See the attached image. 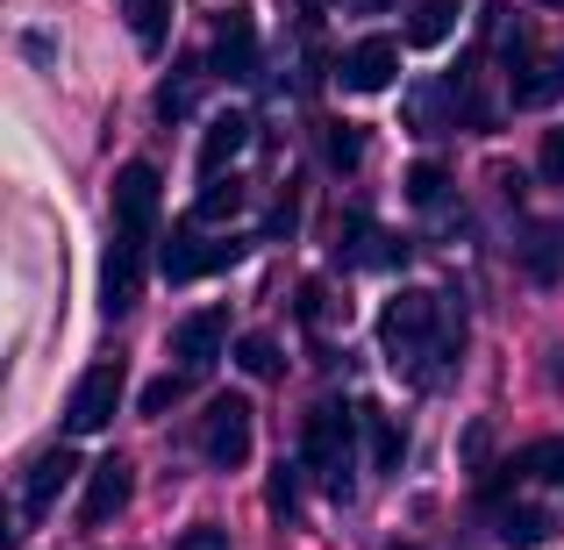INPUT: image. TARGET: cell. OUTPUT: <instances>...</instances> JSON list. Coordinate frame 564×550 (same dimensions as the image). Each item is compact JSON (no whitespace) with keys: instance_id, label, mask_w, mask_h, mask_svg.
<instances>
[{"instance_id":"cell-9","label":"cell","mask_w":564,"mask_h":550,"mask_svg":"<svg viewBox=\"0 0 564 550\" xmlns=\"http://www.w3.org/2000/svg\"><path fill=\"white\" fill-rule=\"evenodd\" d=\"M151 222H158V172L137 158V165L115 172V229L151 236Z\"/></svg>"},{"instance_id":"cell-1","label":"cell","mask_w":564,"mask_h":550,"mask_svg":"<svg viewBox=\"0 0 564 550\" xmlns=\"http://www.w3.org/2000/svg\"><path fill=\"white\" fill-rule=\"evenodd\" d=\"M379 351L393 358L408 379H436V358L451 351V330H443V301L422 287H400L393 301L379 308Z\"/></svg>"},{"instance_id":"cell-14","label":"cell","mask_w":564,"mask_h":550,"mask_svg":"<svg viewBox=\"0 0 564 550\" xmlns=\"http://www.w3.org/2000/svg\"><path fill=\"white\" fill-rule=\"evenodd\" d=\"M457 22H465V0H414L408 43H414V51H436V43L457 36Z\"/></svg>"},{"instance_id":"cell-10","label":"cell","mask_w":564,"mask_h":550,"mask_svg":"<svg viewBox=\"0 0 564 550\" xmlns=\"http://www.w3.org/2000/svg\"><path fill=\"white\" fill-rule=\"evenodd\" d=\"M215 72L221 79H258V22H250V8H229L215 22Z\"/></svg>"},{"instance_id":"cell-28","label":"cell","mask_w":564,"mask_h":550,"mask_svg":"<svg viewBox=\"0 0 564 550\" xmlns=\"http://www.w3.org/2000/svg\"><path fill=\"white\" fill-rule=\"evenodd\" d=\"M557 94H564V57H557Z\"/></svg>"},{"instance_id":"cell-20","label":"cell","mask_w":564,"mask_h":550,"mask_svg":"<svg viewBox=\"0 0 564 550\" xmlns=\"http://www.w3.org/2000/svg\"><path fill=\"white\" fill-rule=\"evenodd\" d=\"M236 207H243V180H236V172L221 180L215 172V180L200 186V222H221V215H236Z\"/></svg>"},{"instance_id":"cell-13","label":"cell","mask_w":564,"mask_h":550,"mask_svg":"<svg viewBox=\"0 0 564 550\" xmlns=\"http://www.w3.org/2000/svg\"><path fill=\"white\" fill-rule=\"evenodd\" d=\"M243 143H250V115H215L207 137H200V172H207V180L229 172L236 158H243Z\"/></svg>"},{"instance_id":"cell-12","label":"cell","mask_w":564,"mask_h":550,"mask_svg":"<svg viewBox=\"0 0 564 550\" xmlns=\"http://www.w3.org/2000/svg\"><path fill=\"white\" fill-rule=\"evenodd\" d=\"M221 336H229V315H221V308H200V315L172 322V358H180V365H215Z\"/></svg>"},{"instance_id":"cell-15","label":"cell","mask_w":564,"mask_h":550,"mask_svg":"<svg viewBox=\"0 0 564 550\" xmlns=\"http://www.w3.org/2000/svg\"><path fill=\"white\" fill-rule=\"evenodd\" d=\"M522 265H529V279H543V287H551V279L564 272V222H536V229H529Z\"/></svg>"},{"instance_id":"cell-8","label":"cell","mask_w":564,"mask_h":550,"mask_svg":"<svg viewBox=\"0 0 564 550\" xmlns=\"http://www.w3.org/2000/svg\"><path fill=\"white\" fill-rule=\"evenodd\" d=\"M143 244H151V236H129V229H115V244H108V265H100V293H108V315L137 308V293H143Z\"/></svg>"},{"instance_id":"cell-29","label":"cell","mask_w":564,"mask_h":550,"mask_svg":"<svg viewBox=\"0 0 564 550\" xmlns=\"http://www.w3.org/2000/svg\"><path fill=\"white\" fill-rule=\"evenodd\" d=\"M543 8H564V0H543Z\"/></svg>"},{"instance_id":"cell-21","label":"cell","mask_w":564,"mask_h":550,"mask_svg":"<svg viewBox=\"0 0 564 550\" xmlns=\"http://www.w3.org/2000/svg\"><path fill=\"white\" fill-rule=\"evenodd\" d=\"M443 193H451L443 165H429V158H422V165L408 172V201H414V207H443Z\"/></svg>"},{"instance_id":"cell-22","label":"cell","mask_w":564,"mask_h":550,"mask_svg":"<svg viewBox=\"0 0 564 550\" xmlns=\"http://www.w3.org/2000/svg\"><path fill=\"white\" fill-rule=\"evenodd\" d=\"M236 365H243L250 379H272V371H279V344H272V336H243V344H236Z\"/></svg>"},{"instance_id":"cell-3","label":"cell","mask_w":564,"mask_h":550,"mask_svg":"<svg viewBox=\"0 0 564 550\" xmlns=\"http://www.w3.org/2000/svg\"><path fill=\"white\" fill-rule=\"evenodd\" d=\"M250 443H258V414H250V400L243 393L207 400V414H200V457H207V465L236 472L250 457Z\"/></svg>"},{"instance_id":"cell-16","label":"cell","mask_w":564,"mask_h":550,"mask_svg":"<svg viewBox=\"0 0 564 550\" xmlns=\"http://www.w3.org/2000/svg\"><path fill=\"white\" fill-rule=\"evenodd\" d=\"M122 14H129L137 51H165V36H172V0H122Z\"/></svg>"},{"instance_id":"cell-25","label":"cell","mask_w":564,"mask_h":550,"mask_svg":"<svg viewBox=\"0 0 564 550\" xmlns=\"http://www.w3.org/2000/svg\"><path fill=\"white\" fill-rule=\"evenodd\" d=\"M172 400H180V379H151V386H143V400H137V408H143V414H165Z\"/></svg>"},{"instance_id":"cell-19","label":"cell","mask_w":564,"mask_h":550,"mask_svg":"<svg viewBox=\"0 0 564 550\" xmlns=\"http://www.w3.org/2000/svg\"><path fill=\"white\" fill-rule=\"evenodd\" d=\"M200 79H207L200 65H186L180 79H165V86H158V115H165V122H180V115L193 108V94H200Z\"/></svg>"},{"instance_id":"cell-7","label":"cell","mask_w":564,"mask_h":550,"mask_svg":"<svg viewBox=\"0 0 564 550\" xmlns=\"http://www.w3.org/2000/svg\"><path fill=\"white\" fill-rule=\"evenodd\" d=\"M236 258H243V244H236V236H229V244H207V236L180 229V236H172V244H165V279H172V287H186V279L229 272Z\"/></svg>"},{"instance_id":"cell-26","label":"cell","mask_w":564,"mask_h":550,"mask_svg":"<svg viewBox=\"0 0 564 550\" xmlns=\"http://www.w3.org/2000/svg\"><path fill=\"white\" fill-rule=\"evenodd\" d=\"M543 180L564 186V129H551V137H543Z\"/></svg>"},{"instance_id":"cell-4","label":"cell","mask_w":564,"mask_h":550,"mask_svg":"<svg viewBox=\"0 0 564 550\" xmlns=\"http://www.w3.org/2000/svg\"><path fill=\"white\" fill-rule=\"evenodd\" d=\"M115 414H122V358L94 365L79 386H72V414H65V429H72V436H100Z\"/></svg>"},{"instance_id":"cell-24","label":"cell","mask_w":564,"mask_h":550,"mask_svg":"<svg viewBox=\"0 0 564 550\" xmlns=\"http://www.w3.org/2000/svg\"><path fill=\"white\" fill-rule=\"evenodd\" d=\"M264 500H272V515H293V508H301V479H293L286 457H279V472H272V486H264Z\"/></svg>"},{"instance_id":"cell-17","label":"cell","mask_w":564,"mask_h":550,"mask_svg":"<svg viewBox=\"0 0 564 550\" xmlns=\"http://www.w3.org/2000/svg\"><path fill=\"white\" fill-rule=\"evenodd\" d=\"M551 529H557L551 508H508V515H500V543H508V550H543Z\"/></svg>"},{"instance_id":"cell-6","label":"cell","mask_w":564,"mask_h":550,"mask_svg":"<svg viewBox=\"0 0 564 550\" xmlns=\"http://www.w3.org/2000/svg\"><path fill=\"white\" fill-rule=\"evenodd\" d=\"M336 79H344L350 94H386V86L400 79V43L393 36H358L344 51V65H336Z\"/></svg>"},{"instance_id":"cell-5","label":"cell","mask_w":564,"mask_h":550,"mask_svg":"<svg viewBox=\"0 0 564 550\" xmlns=\"http://www.w3.org/2000/svg\"><path fill=\"white\" fill-rule=\"evenodd\" d=\"M129 494H137V472H129V457H100L94 472H86V500H79V529H108L115 515L129 508Z\"/></svg>"},{"instance_id":"cell-23","label":"cell","mask_w":564,"mask_h":550,"mask_svg":"<svg viewBox=\"0 0 564 550\" xmlns=\"http://www.w3.org/2000/svg\"><path fill=\"white\" fill-rule=\"evenodd\" d=\"M322 151H329V165H358V158H365V137H358V129H350V122H329V137H322Z\"/></svg>"},{"instance_id":"cell-11","label":"cell","mask_w":564,"mask_h":550,"mask_svg":"<svg viewBox=\"0 0 564 550\" xmlns=\"http://www.w3.org/2000/svg\"><path fill=\"white\" fill-rule=\"evenodd\" d=\"M72 479H79V457H72L65 443L36 451V465H29V479H22V508H29V515H51V500L65 494Z\"/></svg>"},{"instance_id":"cell-18","label":"cell","mask_w":564,"mask_h":550,"mask_svg":"<svg viewBox=\"0 0 564 550\" xmlns=\"http://www.w3.org/2000/svg\"><path fill=\"white\" fill-rule=\"evenodd\" d=\"M365 429H372V472H400V457H408V429L393 422V414L365 408Z\"/></svg>"},{"instance_id":"cell-2","label":"cell","mask_w":564,"mask_h":550,"mask_svg":"<svg viewBox=\"0 0 564 550\" xmlns=\"http://www.w3.org/2000/svg\"><path fill=\"white\" fill-rule=\"evenodd\" d=\"M358 422H365V408L350 414V408H336V400H322V408L307 414L301 457L329 494H350V472H358Z\"/></svg>"},{"instance_id":"cell-27","label":"cell","mask_w":564,"mask_h":550,"mask_svg":"<svg viewBox=\"0 0 564 550\" xmlns=\"http://www.w3.org/2000/svg\"><path fill=\"white\" fill-rule=\"evenodd\" d=\"M180 550H229V537H221L215 522H200V529H186V537H180Z\"/></svg>"}]
</instances>
